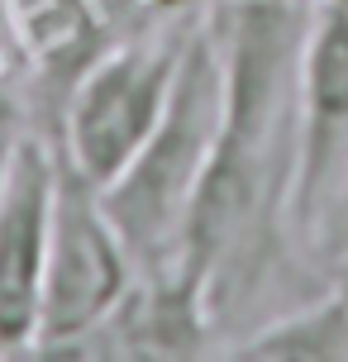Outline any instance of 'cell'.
Returning a JSON list of instances; mask_svg holds the SVG:
<instances>
[{
	"mask_svg": "<svg viewBox=\"0 0 348 362\" xmlns=\"http://www.w3.org/2000/svg\"><path fill=\"white\" fill-rule=\"evenodd\" d=\"M220 124H224L220 38H215V24H196L158 129L129 158L124 172L110 186H100V205L139 262V276H158L177 262L191 200L201 191L205 167L215 158V144H220Z\"/></svg>",
	"mask_w": 348,
	"mask_h": 362,
	"instance_id": "cell-1",
	"label": "cell"
},
{
	"mask_svg": "<svg viewBox=\"0 0 348 362\" xmlns=\"http://www.w3.org/2000/svg\"><path fill=\"white\" fill-rule=\"evenodd\" d=\"M191 34L196 24L182 19V24H163V29L105 43L100 57L67 86L57 153L95 191L110 186L158 129Z\"/></svg>",
	"mask_w": 348,
	"mask_h": 362,
	"instance_id": "cell-2",
	"label": "cell"
},
{
	"mask_svg": "<svg viewBox=\"0 0 348 362\" xmlns=\"http://www.w3.org/2000/svg\"><path fill=\"white\" fill-rule=\"evenodd\" d=\"M134 272H139V262L124 248L115 219L105 215L100 191L62 163L34 353H76L81 344H91L134 291V281H139Z\"/></svg>",
	"mask_w": 348,
	"mask_h": 362,
	"instance_id": "cell-3",
	"label": "cell"
},
{
	"mask_svg": "<svg viewBox=\"0 0 348 362\" xmlns=\"http://www.w3.org/2000/svg\"><path fill=\"white\" fill-rule=\"evenodd\" d=\"M348 177V10L315 0L301 67H296V134L286 177V234L315 243Z\"/></svg>",
	"mask_w": 348,
	"mask_h": 362,
	"instance_id": "cell-4",
	"label": "cell"
},
{
	"mask_svg": "<svg viewBox=\"0 0 348 362\" xmlns=\"http://www.w3.org/2000/svg\"><path fill=\"white\" fill-rule=\"evenodd\" d=\"M57 172L62 153L29 139L0 186V353H34Z\"/></svg>",
	"mask_w": 348,
	"mask_h": 362,
	"instance_id": "cell-5",
	"label": "cell"
},
{
	"mask_svg": "<svg viewBox=\"0 0 348 362\" xmlns=\"http://www.w3.org/2000/svg\"><path fill=\"white\" fill-rule=\"evenodd\" d=\"M5 15L24 48V67H38L43 76H62L67 86L110 43L105 15L95 10V0H5Z\"/></svg>",
	"mask_w": 348,
	"mask_h": 362,
	"instance_id": "cell-6",
	"label": "cell"
},
{
	"mask_svg": "<svg viewBox=\"0 0 348 362\" xmlns=\"http://www.w3.org/2000/svg\"><path fill=\"white\" fill-rule=\"evenodd\" d=\"M243 362H348V300L330 286V296L286 310L282 320L253 329L229 353Z\"/></svg>",
	"mask_w": 348,
	"mask_h": 362,
	"instance_id": "cell-7",
	"label": "cell"
},
{
	"mask_svg": "<svg viewBox=\"0 0 348 362\" xmlns=\"http://www.w3.org/2000/svg\"><path fill=\"white\" fill-rule=\"evenodd\" d=\"M34 134H29V115H24V100H19V86L15 76H0V186L10 177V167H15L19 148L29 144Z\"/></svg>",
	"mask_w": 348,
	"mask_h": 362,
	"instance_id": "cell-8",
	"label": "cell"
},
{
	"mask_svg": "<svg viewBox=\"0 0 348 362\" xmlns=\"http://www.w3.org/2000/svg\"><path fill=\"white\" fill-rule=\"evenodd\" d=\"M19 67H24V48H19L15 24H10V15H5V0H0V76H15Z\"/></svg>",
	"mask_w": 348,
	"mask_h": 362,
	"instance_id": "cell-9",
	"label": "cell"
},
{
	"mask_svg": "<svg viewBox=\"0 0 348 362\" xmlns=\"http://www.w3.org/2000/svg\"><path fill=\"white\" fill-rule=\"evenodd\" d=\"M330 286L348 300V253H344V257H334V267H330Z\"/></svg>",
	"mask_w": 348,
	"mask_h": 362,
	"instance_id": "cell-10",
	"label": "cell"
},
{
	"mask_svg": "<svg viewBox=\"0 0 348 362\" xmlns=\"http://www.w3.org/2000/svg\"><path fill=\"white\" fill-rule=\"evenodd\" d=\"M320 5H334V10H348V0H320Z\"/></svg>",
	"mask_w": 348,
	"mask_h": 362,
	"instance_id": "cell-11",
	"label": "cell"
}]
</instances>
